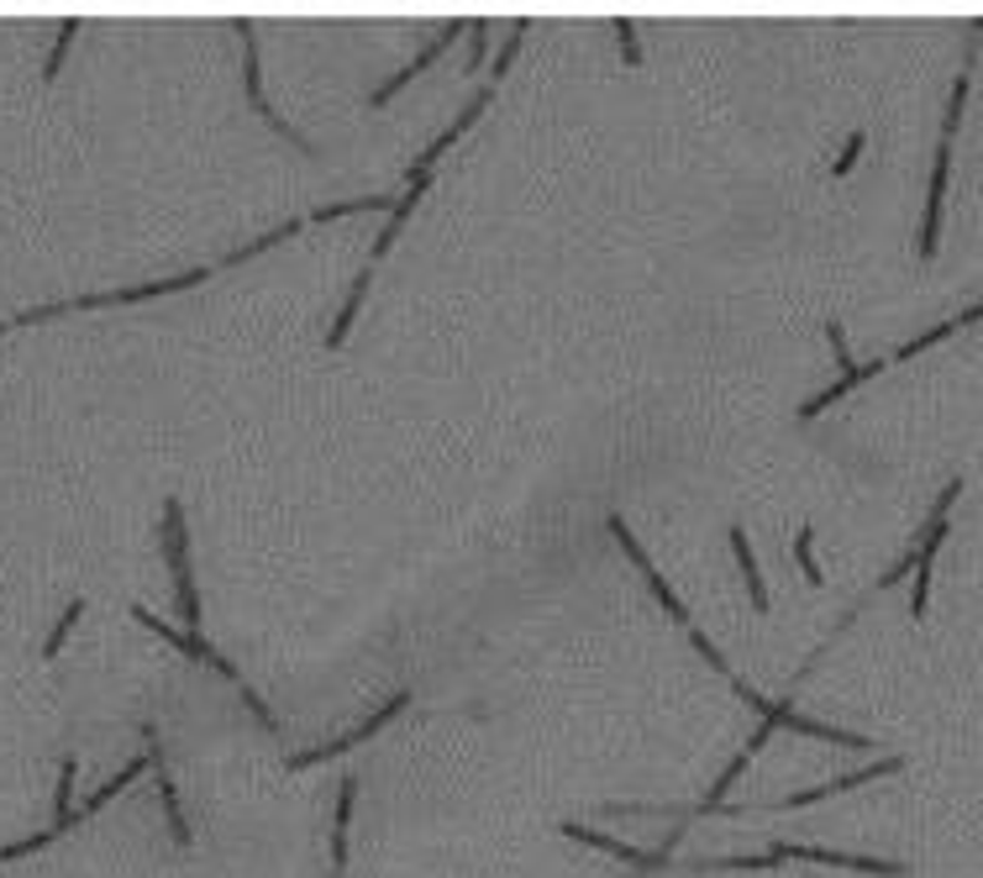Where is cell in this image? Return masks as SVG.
<instances>
[{
  "label": "cell",
  "instance_id": "1",
  "mask_svg": "<svg viewBox=\"0 0 983 878\" xmlns=\"http://www.w3.org/2000/svg\"><path fill=\"white\" fill-rule=\"evenodd\" d=\"M789 857L800 863H826V868H852V874H879V878H905V863H883V857H852V852H826V847H800V842H774L768 863L779 868Z\"/></svg>",
  "mask_w": 983,
  "mask_h": 878
},
{
  "label": "cell",
  "instance_id": "2",
  "mask_svg": "<svg viewBox=\"0 0 983 878\" xmlns=\"http://www.w3.org/2000/svg\"><path fill=\"white\" fill-rule=\"evenodd\" d=\"M406 705H410V695H395V700H390V705L379 710V715H369L363 726H353L347 737H337V742H327V747H310V752H295V758H290L284 768H316V763H332V758H342L347 747H358V742H369V737H379V731H384V726H390V721H395V715H400Z\"/></svg>",
  "mask_w": 983,
  "mask_h": 878
},
{
  "label": "cell",
  "instance_id": "3",
  "mask_svg": "<svg viewBox=\"0 0 983 878\" xmlns=\"http://www.w3.org/2000/svg\"><path fill=\"white\" fill-rule=\"evenodd\" d=\"M605 526H611V537L621 542V547H626V558H631V563H637V569H642L647 574V584H652V595H658V606L668 610V615H674L678 626H689V610H684V600H678L674 595V584H668V578L658 574V569H652V558H647L642 547H637V537H631V526H626V521H621V516H611V521H605Z\"/></svg>",
  "mask_w": 983,
  "mask_h": 878
},
{
  "label": "cell",
  "instance_id": "4",
  "mask_svg": "<svg viewBox=\"0 0 983 878\" xmlns=\"http://www.w3.org/2000/svg\"><path fill=\"white\" fill-rule=\"evenodd\" d=\"M137 621H142V626H148V632H158V637H164V642H174L179 647V652H184V658H201L205 669H216V674L227 678V684H242V674L238 669H232V663H227V658H221V652H216V647L205 642V637H190V632H174L169 621H158V615H153V610H132Z\"/></svg>",
  "mask_w": 983,
  "mask_h": 878
},
{
  "label": "cell",
  "instance_id": "5",
  "mask_svg": "<svg viewBox=\"0 0 983 878\" xmlns=\"http://www.w3.org/2000/svg\"><path fill=\"white\" fill-rule=\"evenodd\" d=\"M469 33V27H463V22H447V27H442L437 37H432V42H426V53H416V64H406L400 68V74H395V79H384V85H379V90H373L369 96V105H384L390 101V96H400V85H406V79H416V74H421V68H432L442 59V53H447V48H452V42H458V37Z\"/></svg>",
  "mask_w": 983,
  "mask_h": 878
},
{
  "label": "cell",
  "instance_id": "6",
  "mask_svg": "<svg viewBox=\"0 0 983 878\" xmlns=\"http://www.w3.org/2000/svg\"><path fill=\"white\" fill-rule=\"evenodd\" d=\"M947 169H952V142L942 137V148H936V169H931V205H925L920 258H931V253H936V232H942V201H947Z\"/></svg>",
  "mask_w": 983,
  "mask_h": 878
},
{
  "label": "cell",
  "instance_id": "7",
  "mask_svg": "<svg viewBox=\"0 0 983 878\" xmlns=\"http://www.w3.org/2000/svg\"><path fill=\"white\" fill-rule=\"evenodd\" d=\"M406 179H410V190L395 201V211H390V221H384V232H379V242H373V258H384L390 253V242L400 237V227H406V216L416 211V201L426 195V184H432V169H421V164H410L406 169Z\"/></svg>",
  "mask_w": 983,
  "mask_h": 878
},
{
  "label": "cell",
  "instance_id": "8",
  "mask_svg": "<svg viewBox=\"0 0 983 878\" xmlns=\"http://www.w3.org/2000/svg\"><path fill=\"white\" fill-rule=\"evenodd\" d=\"M894 768H905L899 758H883V763H873V768H857V774L847 778H831V784H815V789H805V794H789L779 811H800V805H815V800H831V794H842V789H857V784H868V778H883L894 774Z\"/></svg>",
  "mask_w": 983,
  "mask_h": 878
},
{
  "label": "cell",
  "instance_id": "9",
  "mask_svg": "<svg viewBox=\"0 0 983 878\" xmlns=\"http://www.w3.org/2000/svg\"><path fill=\"white\" fill-rule=\"evenodd\" d=\"M484 105H489V90H484V96H474V101L463 105V111H458V122H452V127H447V132H442L437 142H432V148H426V153L416 158V164H421V169H432V164H437L442 153H447V148L458 142V132H469V127H474L478 116H484Z\"/></svg>",
  "mask_w": 983,
  "mask_h": 878
},
{
  "label": "cell",
  "instance_id": "10",
  "mask_svg": "<svg viewBox=\"0 0 983 878\" xmlns=\"http://www.w3.org/2000/svg\"><path fill=\"white\" fill-rule=\"evenodd\" d=\"M731 552H737V563H742V578H746V595H752V610H768V589H763V574H757V558H752V542H746L742 526H731Z\"/></svg>",
  "mask_w": 983,
  "mask_h": 878
},
{
  "label": "cell",
  "instance_id": "11",
  "mask_svg": "<svg viewBox=\"0 0 983 878\" xmlns=\"http://www.w3.org/2000/svg\"><path fill=\"white\" fill-rule=\"evenodd\" d=\"M353 794H358V784L353 778H342L337 789V826H332V868H347V826H353Z\"/></svg>",
  "mask_w": 983,
  "mask_h": 878
},
{
  "label": "cell",
  "instance_id": "12",
  "mask_svg": "<svg viewBox=\"0 0 983 878\" xmlns=\"http://www.w3.org/2000/svg\"><path fill=\"white\" fill-rule=\"evenodd\" d=\"M74 778H79V763H74V758H64V763H59V805H53V831H59V837H64L68 826H79V820H74Z\"/></svg>",
  "mask_w": 983,
  "mask_h": 878
},
{
  "label": "cell",
  "instance_id": "13",
  "mask_svg": "<svg viewBox=\"0 0 983 878\" xmlns=\"http://www.w3.org/2000/svg\"><path fill=\"white\" fill-rule=\"evenodd\" d=\"M369 279H373L369 269H363L358 279H353V290H347V305L337 310V321H332V332H327V347H342V342H347V327H353L358 305H363V295H369Z\"/></svg>",
  "mask_w": 983,
  "mask_h": 878
},
{
  "label": "cell",
  "instance_id": "14",
  "mask_svg": "<svg viewBox=\"0 0 983 878\" xmlns=\"http://www.w3.org/2000/svg\"><path fill=\"white\" fill-rule=\"evenodd\" d=\"M142 768H148V758H132V763H127V768H122V774L116 778H105L101 789H95V794H90V800H85V811H74V820H85V815H95L105 805V800H111V794H122V789H127V784H132V778H142Z\"/></svg>",
  "mask_w": 983,
  "mask_h": 878
},
{
  "label": "cell",
  "instance_id": "15",
  "mask_svg": "<svg viewBox=\"0 0 983 878\" xmlns=\"http://www.w3.org/2000/svg\"><path fill=\"white\" fill-rule=\"evenodd\" d=\"M879 369H883V364H863V369H857V373H847V379H842V384H831V390H820V395H815V400H810V406H805V410H800V416H805V421H810V416H820V410L831 406V400H842V395H847L852 384H863V379H873V373H879Z\"/></svg>",
  "mask_w": 983,
  "mask_h": 878
},
{
  "label": "cell",
  "instance_id": "16",
  "mask_svg": "<svg viewBox=\"0 0 983 878\" xmlns=\"http://www.w3.org/2000/svg\"><path fill=\"white\" fill-rule=\"evenodd\" d=\"M301 227H306V221H284V227H279V232H264V237H253V242H247V247H238V253H232V258H221V264H247V258H258V253H269V247H273V242H279V237L301 232Z\"/></svg>",
  "mask_w": 983,
  "mask_h": 878
},
{
  "label": "cell",
  "instance_id": "17",
  "mask_svg": "<svg viewBox=\"0 0 983 878\" xmlns=\"http://www.w3.org/2000/svg\"><path fill=\"white\" fill-rule=\"evenodd\" d=\"M85 615V600H68V610L59 615V626L48 632V642H42V658H59V647L68 642V632H74V621Z\"/></svg>",
  "mask_w": 983,
  "mask_h": 878
},
{
  "label": "cell",
  "instance_id": "18",
  "mask_svg": "<svg viewBox=\"0 0 983 878\" xmlns=\"http://www.w3.org/2000/svg\"><path fill=\"white\" fill-rule=\"evenodd\" d=\"M968 74H973V64H962V74H957V85H952V105H947V142H952V132H957V122H962V105H968Z\"/></svg>",
  "mask_w": 983,
  "mask_h": 878
},
{
  "label": "cell",
  "instance_id": "19",
  "mask_svg": "<svg viewBox=\"0 0 983 878\" xmlns=\"http://www.w3.org/2000/svg\"><path fill=\"white\" fill-rule=\"evenodd\" d=\"M79 37V22H64L59 27V42H53V53H48V64H42V79H53L59 68H64V53H68V42Z\"/></svg>",
  "mask_w": 983,
  "mask_h": 878
},
{
  "label": "cell",
  "instance_id": "20",
  "mask_svg": "<svg viewBox=\"0 0 983 878\" xmlns=\"http://www.w3.org/2000/svg\"><path fill=\"white\" fill-rule=\"evenodd\" d=\"M689 642L700 647V658H705V663H711L715 674H726V678H731V663H726V658H720V647H715L711 637H705V632H700V626H689Z\"/></svg>",
  "mask_w": 983,
  "mask_h": 878
},
{
  "label": "cell",
  "instance_id": "21",
  "mask_svg": "<svg viewBox=\"0 0 983 878\" xmlns=\"http://www.w3.org/2000/svg\"><path fill=\"white\" fill-rule=\"evenodd\" d=\"M521 42H526V22H515V27H510V42H506V48H500V59H495V68H489V79H500V74H506V68L515 64V53H521Z\"/></svg>",
  "mask_w": 983,
  "mask_h": 878
},
{
  "label": "cell",
  "instance_id": "22",
  "mask_svg": "<svg viewBox=\"0 0 983 878\" xmlns=\"http://www.w3.org/2000/svg\"><path fill=\"white\" fill-rule=\"evenodd\" d=\"M810 542H815V532H810V526H800V537H794V558H800L805 578H810V584H820V563L810 558Z\"/></svg>",
  "mask_w": 983,
  "mask_h": 878
},
{
  "label": "cell",
  "instance_id": "23",
  "mask_svg": "<svg viewBox=\"0 0 983 878\" xmlns=\"http://www.w3.org/2000/svg\"><path fill=\"white\" fill-rule=\"evenodd\" d=\"M48 842H59V831L48 826V831H37V837H27V842H11V847H0V857L11 863V857H27V852H37V847H48Z\"/></svg>",
  "mask_w": 983,
  "mask_h": 878
},
{
  "label": "cell",
  "instance_id": "24",
  "mask_svg": "<svg viewBox=\"0 0 983 878\" xmlns=\"http://www.w3.org/2000/svg\"><path fill=\"white\" fill-rule=\"evenodd\" d=\"M615 37H621V48H626L621 59H626V64H637V59H642V53H637V27H631V22H615Z\"/></svg>",
  "mask_w": 983,
  "mask_h": 878
},
{
  "label": "cell",
  "instance_id": "25",
  "mask_svg": "<svg viewBox=\"0 0 983 878\" xmlns=\"http://www.w3.org/2000/svg\"><path fill=\"white\" fill-rule=\"evenodd\" d=\"M863 142H868V137H863V132H852V142H847V153H842V158H837V169H831V174H837V179H842V174H847V169H852V164H857V153H863Z\"/></svg>",
  "mask_w": 983,
  "mask_h": 878
},
{
  "label": "cell",
  "instance_id": "26",
  "mask_svg": "<svg viewBox=\"0 0 983 878\" xmlns=\"http://www.w3.org/2000/svg\"><path fill=\"white\" fill-rule=\"evenodd\" d=\"M469 33H474V53H469V68H478V64H484V48H489V27L478 22V27H469Z\"/></svg>",
  "mask_w": 983,
  "mask_h": 878
},
{
  "label": "cell",
  "instance_id": "27",
  "mask_svg": "<svg viewBox=\"0 0 983 878\" xmlns=\"http://www.w3.org/2000/svg\"><path fill=\"white\" fill-rule=\"evenodd\" d=\"M238 695H242V700H247V710H253V715H258V721H264V726H273L269 705H264V700H258V695H253V689H247V684H238Z\"/></svg>",
  "mask_w": 983,
  "mask_h": 878
},
{
  "label": "cell",
  "instance_id": "28",
  "mask_svg": "<svg viewBox=\"0 0 983 878\" xmlns=\"http://www.w3.org/2000/svg\"><path fill=\"white\" fill-rule=\"evenodd\" d=\"M5 327H11V321H0V332H5Z\"/></svg>",
  "mask_w": 983,
  "mask_h": 878
}]
</instances>
